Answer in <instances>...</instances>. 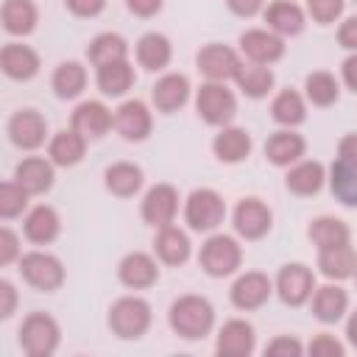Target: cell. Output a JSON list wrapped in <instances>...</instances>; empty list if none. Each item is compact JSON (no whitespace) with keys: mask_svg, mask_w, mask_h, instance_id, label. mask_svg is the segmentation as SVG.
<instances>
[{"mask_svg":"<svg viewBox=\"0 0 357 357\" xmlns=\"http://www.w3.org/2000/svg\"><path fill=\"white\" fill-rule=\"evenodd\" d=\"M167 321L178 337L198 340V337L209 335V329L215 324V310L204 296H181L170 304Z\"/></svg>","mask_w":357,"mask_h":357,"instance_id":"cell-1","label":"cell"},{"mask_svg":"<svg viewBox=\"0 0 357 357\" xmlns=\"http://www.w3.org/2000/svg\"><path fill=\"white\" fill-rule=\"evenodd\" d=\"M109 326L123 340H137L151 326V304L139 296H123L109 310Z\"/></svg>","mask_w":357,"mask_h":357,"instance_id":"cell-2","label":"cell"},{"mask_svg":"<svg viewBox=\"0 0 357 357\" xmlns=\"http://www.w3.org/2000/svg\"><path fill=\"white\" fill-rule=\"evenodd\" d=\"M59 324L45 312H31L20 326V346L28 357H47L59 349Z\"/></svg>","mask_w":357,"mask_h":357,"instance_id":"cell-3","label":"cell"},{"mask_svg":"<svg viewBox=\"0 0 357 357\" xmlns=\"http://www.w3.org/2000/svg\"><path fill=\"white\" fill-rule=\"evenodd\" d=\"M184 218H187L192 231H212V229H218L223 223L226 204H223V198L215 190L201 187V190L190 192L187 206H184Z\"/></svg>","mask_w":357,"mask_h":357,"instance_id":"cell-4","label":"cell"},{"mask_svg":"<svg viewBox=\"0 0 357 357\" xmlns=\"http://www.w3.org/2000/svg\"><path fill=\"white\" fill-rule=\"evenodd\" d=\"M240 259H243V251H240L237 240L229 237V234H212L201 245V254H198V262H201V268L209 276H229V273H234L240 268Z\"/></svg>","mask_w":357,"mask_h":357,"instance_id":"cell-5","label":"cell"},{"mask_svg":"<svg viewBox=\"0 0 357 357\" xmlns=\"http://www.w3.org/2000/svg\"><path fill=\"white\" fill-rule=\"evenodd\" d=\"M195 109L198 114L212 123V126H226L234 114H237V100L231 95V89H226L223 81H209L198 89L195 95Z\"/></svg>","mask_w":357,"mask_h":357,"instance_id":"cell-6","label":"cell"},{"mask_svg":"<svg viewBox=\"0 0 357 357\" xmlns=\"http://www.w3.org/2000/svg\"><path fill=\"white\" fill-rule=\"evenodd\" d=\"M20 273H22V279H25L31 287L45 290V293L61 287V282H64V268H61V262H59L53 254H45V251L22 254V259H20Z\"/></svg>","mask_w":357,"mask_h":357,"instance_id":"cell-7","label":"cell"},{"mask_svg":"<svg viewBox=\"0 0 357 357\" xmlns=\"http://www.w3.org/2000/svg\"><path fill=\"white\" fill-rule=\"evenodd\" d=\"M315 290V276L307 265L301 262H293V265H284L276 276V293L284 304L290 307H301Z\"/></svg>","mask_w":357,"mask_h":357,"instance_id":"cell-8","label":"cell"},{"mask_svg":"<svg viewBox=\"0 0 357 357\" xmlns=\"http://www.w3.org/2000/svg\"><path fill=\"white\" fill-rule=\"evenodd\" d=\"M195 64H198V70H201L209 81H229V78L237 75V70H240L243 61L237 59V53H234L231 47L212 42V45H204V47L198 50Z\"/></svg>","mask_w":357,"mask_h":357,"instance_id":"cell-9","label":"cell"},{"mask_svg":"<svg viewBox=\"0 0 357 357\" xmlns=\"http://www.w3.org/2000/svg\"><path fill=\"white\" fill-rule=\"evenodd\" d=\"M240 50L254 64H273L284 56V39L265 28H251L240 36Z\"/></svg>","mask_w":357,"mask_h":357,"instance_id":"cell-10","label":"cell"},{"mask_svg":"<svg viewBox=\"0 0 357 357\" xmlns=\"http://www.w3.org/2000/svg\"><path fill=\"white\" fill-rule=\"evenodd\" d=\"M178 212V192L170 187V184H156L145 192L142 198V218L145 223L162 229V226H170L173 218Z\"/></svg>","mask_w":357,"mask_h":357,"instance_id":"cell-11","label":"cell"},{"mask_svg":"<svg viewBox=\"0 0 357 357\" xmlns=\"http://www.w3.org/2000/svg\"><path fill=\"white\" fill-rule=\"evenodd\" d=\"M8 137H11V142H14L17 148L33 151V148H39V145L45 142V137H47V123H45V117H42L39 112L22 109V112L11 114V120H8Z\"/></svg>","mask_w":357,"mask_h":357,"instance_id":"cell-12","label":"cell"},{"mask_svg":"<svg viewBox=\"0 0 357 357\" xmlns=\"http://www.w3.org/2000/svg\"><path fill=\"white\" fill-rule=\"evenodd\" d=\"M271 229V209L259 198H243L234 206V231L245 240H259Z\"/></svg>","mask_w":357,"mask_h":357,"instance_id":"cell-13","label":"cell"},{"mask_svg":"<svg viewBox=\"0 0 357 357\" xmlns=\"http://www.w3.org/2000/svg\"><path fill=\"white\" fill-rule=\"evenodd\" d=\"M254 343H257L254 326L248 321H243V318H231V321H226L220 326L215 349L223 357H248L254 351Z\"/></svg>","mask_w":357,"mask_h":357,"instance_id":"cell-14","label":"cell"},{"mask_svg":"<svg viewBox=\"0 0 357 357\" xmlns=\"http://www.w3.org/2000/svg\"><path fill=\"white\" fill-rule=\"evenodd\" d=\"M271 290H273V284H271V279L265 273L248 271L231 284V304L237 310H257V307H262L268 301Z\"/></svg>","mask_w":357,"mask_h":357,"instance_id":"cell-15","label":"cell"},{"mask_svg":"<svg viewBox=\"0 0 357 357\" xmlns=\"http://www.w3.org/2000/svg\"><path fill=\"white\" fill-rule=\"evenodd\" d=\"M117 276H120V282H123L126 287L145 290V287H151V284L159 279V268H156V262H153L148 254L131 251V254H126V257L120 259Z\"/></svg>","mask_w":357,"mask_h":357,"instance_id":"cell-16","label":"cell"},{"mask_svg":"<svg viewBox=\"0 0 357 357\" xmlns=\"http://www.w3.org/2000/svg\"><path fill=\"white\" fill-rule=\"evenodd\" d=\"M73 128L86 139H100L112 128V112L100 100H84L73 112Z\"/></svg>","mask_w":357,"mask_h":357,"instance_id":"cell-17","label":"cell"},{"mask_svg":"<svg viewBox=\"0 0 357 357\" xmlns=\"http://www.w3.org/2000/svg\"><path fill=\"white\" fill-rule=\"evenodd\" d=\"M151 98H153V106L159 112H176L187 103L190 98V81L181 75V73H167L162 75L153 89H151Z\"/></svg>","mask_w":357,"mask_h":357,"instance_id":"cell-18","label":"cell"},{"mask_svg":"<svg viewBox=\"0 0 357 357\" xmlns=\"http://www.w3.org/2000/svg\"><path fill=\"white\" fill-rule=\"evenodd\" d=\"M114 126L126 139L139 142L151 134V112L142 100H126L114 114Z\"/></svg>","mask_w":357,"mask_h":357,"instance_id":"cell-19","label":"cell"},{"mask_svg":"<svg viewBox=\"0 0 357 357\" xmlns=\"http://www.w3.org/2000/svg\"><path fill=\"white\" fill-rule=\"evenodd\" d=\"M0 64H3V73L14 81H28L39 73V56L36 50H31L28 45H6L3 53H0Z\"/></svg>","mask_w":357,"mask_h":357,"instance_id":"cell-20","label":"cell"},{"mask_svg":"<svg viewBox=\"0 0 357 357\" xmlns=\"http://www.w3.org/2000/svg\"><path fill=\"white\" fill-rule=\"evenodd\" d=\"M14 181L25 187L31 195L47 192L53 187V165L39 156H28L14 167Z\"/></svg>","mask_w":357,"mask_h":357,"instance_id":"cell-21","label":"cell"},{"mask_svg":"<svg viewBox=\"0 0 357 357\" xmlns=\"http://www.w3.org/2000/svg\"><path fill=\"white\" fill-rule=\"evenodd\" d=\"M265 22L279 36H296L304 28V11L290 0H273L265 8Z\"/></svg>","mask_w":357,"mask_h":357,"instance_id":"cell-22","label":"cell"},{"mask_svg":"<svg viewBox=\"0 0 357 357\" xmlns=\"http://www.w3.org/2000/svg\"><path fill=\"white\" fill-rule=\"evenodd\" d=\"M212 151L220 162H243L248 153H251V137L245 128H234V126H223V131L215 137L212 142Z\"/></svg>","mask_w":357,"mask_h":357,"instance_id":"cell-23","label":"cell"},{"mask_svg":"<svg viewBox=\"0 0 357 357\" xmlns=\"http://www.w3.org/2000/svg\"><path fill=\"white\" fill-rule=\"evenodd\" d=\"M86 151V137L78 134L75 128H64L50 139V162L59 167H73L84 159Z\"/></svg>","mask_w":357,"mask_h":357,"instance_id":"cell-24","label":"cell"},{"mask_svg":"<svg viewBox=\"0 0 357 357\" xmlns=\"http://www.w3.org/2000/svg\"><path fill=\"white\" fill-rule=\"evenodd\" d=\"M304 137L301 134H293V131H276L268 137L265 142V156L279 165V167H287L293 162H298L304 156Z\"/></svg>","mask_w":357,"mask_h":357,"instance_id":"cell-25","label":"cell"},{"mask_svg":"<svg viewBox=\"0 0 357 357\" xmlns=\"http://www.w3.org/2000/svg\"><path fill=\"white\" fill-rule=\"evenodd\" d=\"M349 310V296L343 287L337 284H324L312 293V312L318 321L324 324H335L343 318V312Z\"/></svg>","mask_w":357,"mask_h":357,"instance_id":"cell-26","label":"cell"},{"mask_svg":"<svg viewBox=\"0 0 357 357\" xmlns=\"http://www.w3.org/2000/svg\"><path fill=\"white\" fill-rule=\"evenodd\" d=\"M318 268L326 279H349L357 273V254L349 243L324 248V251H318Z\"/></svg>","mask_w":357,"mask_h":357,"instance_id":"cell-27","label":"cell"},{"mask_svg":"<svg viewBox=\"0 0 357 357\" xmlns=\"http://www.w3.org/2000/svg\"><path fill=\"white\" fill-rule=\"evenodd\" d=\"M170 56H173V47H170V39L165 33H145L139 42H137V59L145 70L156 73V70H165L170 64Z\"/></svg>","mask_w":357,"mask_h":357,"instance_id":"cell-28","label":"cell"},{"mask_svg":"<svg viewBox=\"0 0 357 357\" xmlns=\"http://www.w3.org/2000/svg\"><path fill=\"white\" fill-rule=\"evenodd\" d=\"M59 229H61V220H59L53 206L42 204V206L31 209L28 218H25V237L31 243H39V245L42 243H53L59 237Z\"/></svg>","mask_w":357,"mask_h":357,"instance_id":"cell-29","label":"cell"},{"mask_svg":"<svg viewBox=\"0 0 357 357\" xmlns=\"http://www.w3.org/2000/svg\"><path fill=\"white\" fill-rule=\"evenodd\" d=\"M153 248H156L159 259L167 262V265H181L190 257V240L176 226H162L159 234H156V240H153Z\"/></svg>","mask_w":357,"mask_h":357,"instance_id":"cell-30","label":"cell"},{"mask_svg":"<svg viewBox=\"0 0 357 357\" xmlns=\"http://www.w3.org/2000/svg\"><path fill=\"white\" fill-rule=\"evenodd\" d=\"M134 84V67L123 59V61H112V64H103L98 67V89L109 98H120L131 89Z\"/></svg>","mask_w":357,"mask_h":357,"instance_id":"cell-31","label":"cell"},{"mask_svg":"<svg viewBox=\"0 0 357 357\" xmlns=\"http://www.w3.org/2000/svg\"><path fill=\"white\" fill-rule=\"evenodd\" d=\"M324 178L326 176H324V165L321 162H298L284 176V184L296 195H315L324 187Z\"/></svg>","mask_w":357,"mask_h":357,"instance_id":"cell-32","label":"cell"},{"mask_svg":"<svg viewBox=\"0 0 357 357\" xmlns=\"http://www.w3.org/2000/svg\"><path fill=\"white\" fill-rule=\"evenodd\" d=\"M103 178H106V190L120 198H128L142 187V170L134 162H117V165L106 167Z\"/></svg>","mask_w":357,"mask_h":357,"instance_id":"cell-33","label":"cell"},{"mask_svg":"<svg viewBox=\"0 0 357 357\" xmlns=\"http://www.w3.org/2000/svg\"><path fill=\"white\" fill-rule=\"evenodd\" d=\"M310 240L318 245V251L324 248H335V245H346L349 243V226L337 218H329V215H321L310 223L307 229Z\"/></svg>","mask_w":357,"mask_h":357,"instance_id":"cell-34","label":"cell"},{"mask_svg":"<svg viewBox=\"0 0 357 357\" xmlns=\"http://www.w3.org/2000/svg\"><path fill=\"white\" fill-rule=\"evenodd\" d=\"M3 28L11 36H25L36 28V6L31 0H6L3 3Z\"/></svg>","mask_w":357,"mask_h":357,"instance_id":"cell-35","label":"cell"},{"mask_svg":"<svg viewBox=\"0 0 357 357\" xmlns=\"http://www.w3.org/2000/svg\"><path fill=\"white\" fill-rule=\"evenodd\" d=\"M126 53H128L126 39L120 33H112V31L109 33H98L86 47V56H89V61L95 67H103V64H112V61H123Z\"/></svg>","mask_w":357,"mask_h":357,"instance_id":"cell-36","label":"cell"},{"mask_svg":"<svg viewBox=\"0 0 357 357\" xmlns=\"http://www.w3.org/2000/svg\"><path fill=\"white\" fill-rule=\"evenodd\" d=\"M329 187H332V195L346 204V206H357V167L337 159L332 167H329Z\"/></svg>","mask_w":357,"mask_h":357,"instance_id":"cell-37","label":"cell"},{"mask_svg":"<svg viewBox=\"0 0 357 357\" xmlns=\"http://www.w3.org/2000/svg\"><path fill=\"white\" fill-rule=\"evenodd\" d=\"M234 81H237V86L243 89V95H248V98H262V95H268L271 86H273V73L268 70V64H254V61H251V64H240Z\"/></svg>","mask_w":357,"mask_h":357,"instance_id":"cell-38","label":"cell"},{"mask_svg":"<svg viewBox=\"0 0 357 357\" xmlns=\"http://www.w3.org/2000/svg\"><path fill=\"white\" fill-rule=\"evenodd\" d=\"M86 86V70L78 61H61L53 73V89L59 98H78Z\"/></svg>","mask_w":357,"mask_h":357,"instance_id":"cell-39","label":"cell"},{"mask_svg":"<svg viewBox=\"0 0 357 357\" xmlns=\"http://www.w3.org/2000/svg\"><path fill=\"white\" fill-rule=\"evenodd\" d=\"M271 114H273V120L282 123V126H298V123L307 117V109H304V100H301L298 92L284 89V92H279V95L273 98Z\"/></svg>","mask_w":357,"mask_h":357,"instance_id":"cell-40","label":"cell"},{"mask_svg":"<svg viewBox=\"0 0 357 357\" xmlns=\"http://www.w3.org/2000/svg\"><path fill=\"white\" fill-rule=\"evenodd\" d=\"M304 89H307V98L315 103V106H332L340 95V86L335 81L332 73H324V70H315L307 75L304 81Z\"/></svg>","mask_w":357,"mask_h":357,"instance_id":"cell-41","label":"cell"},{"mask_svg":"<svg viewBox=\"0 0 357 357\" xmlns=\"http://www.w3.org/2000/svg\"><path fill=\"white\" fill-rule=\"evenodd\" d=\"M28 190L25 187H20L17 181H6V184H0V215L8 220V218H17L22 209H25V204H28Z\"/></svg>","mask_w":357,"mask_h":357,"instance_id":"cell-42","label":"cell"},{"mask_svg":"<svg viewBox=\"0 0 357 357\" xmlns=\"http://www.w3.org/2000/svg\"><path fill=\"white\" fill-rule=\"evenodd\" d=\"M307 11L315 22L329 25L343 14V0H307Z\"/></svg>","mask_w":357,"mask_h":357,"instance_id":"cell-43","label":"cell"},{"mask_svg":"<svg viewBox=\"0 0 357 357\" xmlns=\"http://www.w3.org/2000/svg\"><path fill=\"white\" fill-rule=\"evenodd\" d=\"M307 351L310 354H315V357H343V343L340 340H335L332 335H318V337H312L310 340V346H307Z\"/></svg>","mask_w":357,"mask_h":357,"instance_id":"cell-44","label":"cell"},{"mask_svg":"<svg viewBox=\"0 0 357 357\" xmlns=\"http://www.w3.org/2000/svg\"><path fill=\"white\" fill-rule=\"evenodd\" d=\"M301 351H304V346L296 337H273L265 346V354H273V357H298Z\"/></svg>","mask_w":357,"mask_h":357,"instance_id":"cell-45","label":"cell"},{"mask_svg":"<svg viewBox=\"0 0 357 357\" xmlns=\"http://www.w3.org/2000/svg\"><path fill=\"white\" fill-rule=\"evenodd\" d=\"M20 254V240L11 229H0V265L14 262Z\"/></svg>","mask_w":357,"mask_h":357,"instance_id":"cell-46","label":"cell"},{"mask_svg":"<svg viewBox=\"0 0 357 357\" xmlns=\"http://www.w3.org/2000/svg\"><path fill=\"white\" fill-rule=\"evenodd\" d=\"M64 6L75 17H98L106 8V0H64Z\"/></svg>","mask_w":357,"mask_h":357,"instance_id":"cell-47","label":"cell"},{"mask_svg":"<svg viewBox=\"0 0 357 357\" xmlns=\"http://www.w3.org/2000/svg\"><path fill=\"white\" fill-rule=\"evenodd\" d=\"M337 42H340V47L357 53V17H349V20L337 28Z\"/></svg>","mask_w":357,"mask_h":357,"instance_id":"cell-48","label":"cell"},{"mask_svg":"<svg viewBox=\"0 0 357 357\" xmlns=\"http://www.w3.org/2000/svg\"><path fill=\"white\" fill-rule=\"evenodd\" d=\"M0 298H3V307H0V315L3 318H11L14 307H17V290L11 282H0Z\"/></svg>","mask_w":357,"mask_h":357,"instance_id":"cell-49","label":"cell"},{"mask_svg":"<svg viewBox=\"0 0 357 357\" xmlns=\"http://www.w3.org/2000/svg\"><path fill=\"white\" fill-rule=\"evenodd\" d=\"M337 159H343V162H349V165L357 167V134H349V137L340 139V145H337Z\"/></svg>","mask_w":357,"mask_h":357,"instance_id":"cell-50","label":"cell"},{"mask_svg":"<svg viewBox=\"0 0 357 357\" xmlns=\"http://www.w3.org/2000/svg\"><path fill=\"white\" fill-rule=\"evenodd\" d=\"M265 0H226V6L237 14V17H254L262 8Z\"/></svg>","mask_w":357,"mask_h":357,"instance_id":"cell-51","label":"cell"},{"mask_svg":"<svg viewBox=\"0 0 357 357\" xmlns=\"http://www.w3.org/2000/svg\"><path fill=\"white\" fill-rule=\"evenodd\" d=\"M126 6L137 14V17H153L162 8V0H126Z\"/></svg>","mask_w":357,"mask_h":357,"instance_id":"cell-52","label":"cell"},{"mask_svg":"<svg viewBox=\"0 0 357 357\" xmlns=\"http://www.w3.org/2000/svg\"><path fill=\"white\" fill-rule=\"evenodd\" d=\"M343 81L351 92H357V53L343 61Z\"/></svg>","mask_w":357,"mask_h":357,"instance_id":"cell-53","label":"cell"},{"mask_svg":"<svg viewBox=\"0 0 357 357\" xmlns=\"http://www.w3.org/2000/svg\"><path fill=\"white\" fill-rule=\"evenodd\" d=\"M346 335H349V343L357 346V310L351 312V318H349V324H346Z\"/></svg>","mask_w":357,"mask_h":357,"instance_id":"cell-54","label":"cell"}]
</instances>
